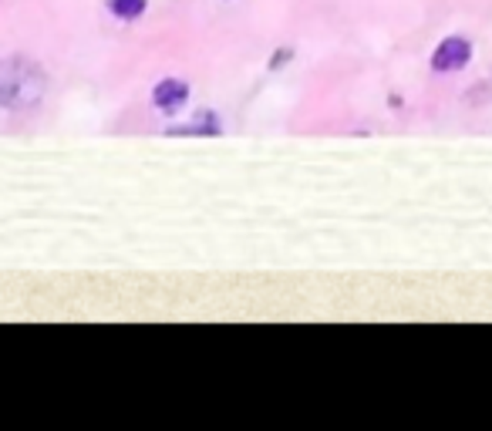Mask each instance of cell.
<instances>
[{
    "label": "cell",
    "mask_w": 492,
    "mask_h": 431,
    "mask_svg": "<svg viewBox=\"0 0 492 431\" xmlns=\"http://www.w3.org/2000/svg\"><path fill=\"white\" fill-rule=\"evenodd\" d=\"M48 78L31 58H0V105L4 108H31L44 98Z\"/></svg>",
    "instance_id": "6da1fadb"
},
{
    "label": "cell",
    "mask_w": 492,
    "mask_h": 431,
    "mask_svg": "<svg viewBox=\"0 0 492 431\" xmlns=\"http://www.w3.org/2000/svg\"><path fill=\"white\" fill-rule=\"evenodd\" d=\"M468 58H472V44H468L466 37H445L432 54V68L435 72H442V74L462 72V68L468 64Z\"/></svg>",
    "instance_id": "7a4b0ae2"
},
{
    "label": "cell",
    "mask_w": 492,
    "mask_h": 431,
    "mask_svg": "<svg viewBox=\"0 0 492 431\" xmlns=\"http://www.w3.org/2000/svg\"><path fill=\"white\" fill-rule=\"evenodd\" d=\"M152 101H156L159 111H179L186 101H189V84L182 81V78H166V81L156 84V91H152Z\"/></svg>",
    "instance_id": "3957f363"
},
{
    "label": "cell",
    "mask_w": 492,
    "mask_h": 431,
    "mask_svg": "<svg viewBox=\"0 0 492 431\" xmlns=\"http://www.w3.org/2000/svg\"><path fill=\"white\" fill-rule=\"evenodd\" d=\"M149 7V0H109V11L119 17V21H139Z\"/></svg>",
    "instance_id": "277c9868"
},
{
    "label": "cell",
    "mask_w": 492,
    "mask_h": 431,
    "mask_svg": "<svg viewBox=\"0 0 492 431\" xmlns=\"http://www.w3.org/2000/svg\"><path fill=\"white\" fill-rule=\"evenodd\" d=\"M219 121L213 115H199L192 125H182V129H169V135H217Z\"/></svg>",
    "instance_id": "5b68a950"
}]
</instances>
